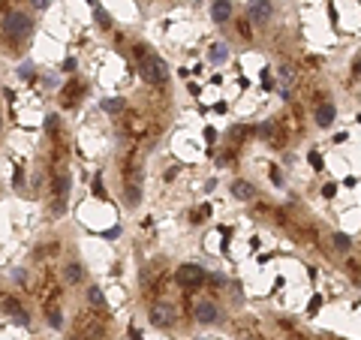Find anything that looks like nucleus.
I'll return each mask as SVG.
<instances>
[{"instance_id":"nucleus-5","label":"nucleus","mask_w":361,"mask_h":340,"mask_svg":"<svg viewBox=\"0 0 361 340\" xmlns=\"http://www.w3.org/2000/svg\"><path fill=\"white\" fill-rule=\"evenodd\" d=\"M271 18H274V3H271V0H253V3H250V21L256 27L271 24Z\"/></svg>"},{"instance_id":"nucleus-36","label":"nucleus","mask_w":361,"mask_h":340,"mask_svg":"<svg viewBox=\"0 0 361 340\" xmlns=\"http://www.w3.org/2000/svg\"><path fill=\"white\" fill-rule=\"evenodd\" d=\"M66 340H79V337H66Z\"/></svg>"},{"instance_id":"nucleus-3","label":"nucleus","mask_w":361,"mask_h":340,"mask_svg":"<svg viewBox=\"0 0 361 340\" xmlns=\"http://www.w3.org/2000/svg\"><path fill=\"white\" fill-rule=\"evenodd\" d=\"M3 27H6V36H12V40H24V36H30V30H33V21H30L27 12H9L6 21H3Z\"/></svg>"},{"instance_id":"nucleus-7","label":"nucleus","mask_w":361,"mask_h":340,"mask_svg":"<svg viewBox=\"0 0 361 340\" xmlns=\"http://www.w3.org/2000/svg\"><path fill=\"white\" fill-rule=\"evenodd\" d=\"M217 319H220V307H217L214 301H199V304H196V322L214 325Z\"/></svg>"},{"instance_id":"nucleus-27","label":"nucleus","mask_w":361,"mask_h":340,"mask_svg":"<svg viewBox=\"0 0 361 340\" xmlns=\"http://www.w3.org/2000/svg\"><path fill=\"white\" fill-rule=\"evenodd\" d=\"M352 75H355V79H361V51H358L355 60H352Z\"/></svg>"},{"instance_id":"nucleus-18","label":"nucleus","mask_w":361,"mask_h":340,"mask_svg":"<svg viewBox=\"0 0 361 340\" xmlns=\"http://www.w3.org/2000/svg\"><path fill=\"white\" fill-rule=\"evenodd\" d=\"M190 217H193V223H202V220H208V217H211V205L205 202V205L193 208V214H190Z\"/></svg>"},{"instance_id":"nucleus-6","label":"nucleus","mask_w":361,"mask_h":340,"mask_svg":"<svg viewBox=\"0 0 361 340\" xmlns=\"http://www.w3.org/2000/svg\"><path fill=\"white\" fill-rule=\"evenodd\" d=\"M295 82H298V69L292 63H280L277 66V91L283 97H289V94H292V88H295Z\"/></svg>"},{"instance_id":"nucleus-4","label":"nucleus","mask_w":361,"mask_h":340,"mask_svg":"<svg viewBox=\"0 0 361 340\" xmlns=\"http://www.w3.org/2000/svg\"><path fill=\"white\" fill-rule=\"evenodd\" d=\"M148 319H151L154 328H172L175 319H178V310L172 304H166V301H157V304H151V310H148Z\"/></svg>"},{"instance_id":"nucleus-14","label":"nucleus","mask_w":361,"mask_h":340,"mask_svg":"<svg viewBox=\"0 0 361 340\" xmlns=\"http://www.w3.org/2000/svg\"><path fill=\"white\" fill-rule=\"evenodd\" d=\"M99 108L105 111V115H118V111L124 108V99H121V97H105V99L99 102Z\"/></svg>"},{"instance_id":"nucleus-21","label":"nucleus","mask_w":361,"mask_h":340,"mask_svg":"<svg viewBox=\"0 0 361 340\" xmlns=\"http://www.w3.org/2000/svg\"><path fill=\"white\" fill-rule=\"evenodd\" d=\"M307 160H310V166H313L316 172H322V157H319V150H310V154H307Z\"/></svg>"},{"instance_id":"nucleus-31","label":"nucleus","mask_w":361,"mask_h":340,"mask_svg":"<svg viewBox=\"0 0 361 340\" xmlns=\"http://www.w3.org/2000/svg\"><path fill=\"white\" fill-rule=\"evenodd\" d=\"M45 127H48V130L54 133V130H57V118H54V115H48V121H45Z\"/></svg>"},{"instance_id":"nucleus-16","label":"nucleus","mask_w":361,"mask_h":340,"mask_svg":"<svg viewBox=\"0 0 361 340\" xmlns=\"http://www.w3.org/2000/svg\"><path fill=\"white\" fill-rule=\"evenodd\" d=\"M88 304L90 307H105V295L99 286H88Z\"/></svg>"},{"instance_id":"nucleus-8","label":"nucleus","mask_w":361,"mask_h":340,"mask_svg":"<svg viewBox=\"0 0 361 340\" xmlns=\"http://www.w3.org/2000/svg\"><path fill=\"white\" fill-rule=\"evenodd\" d=\"M229 193L238 199V202H247V199H253V196H256V187H253L250 181H232V187H229Z\"/></svg>"},{"instance_id":"nucleus-33","label":"nucleus","mask_w":361,"mask_h":340,"mask_svg":"<svg viewBox=\"0 0 361 340\" xmlns=\"http://www.w3.org/2000/svg\"><path fill=\"white\" fill-rule=\"evenodd\" d=\"M30 3H33L36 9H45V6H48V0H30Z\"/></svg>"},{"instance_id":"nucleus-13","label":"nucleus","mask_w":361,"mask_h":340,"mask_svg":"<svg viewBox=\"0 0 361 340\" xmlns=\"http://www.w3.org/2000/svg\"><path fill=\"white\" fill-rule=\"evenodd\" d=\"M331 244H334L337 253H349V250H352V238H349L346 232H334V235H331Z\"/></svg>"},{"instance_id":"nucleus-23","label":"nucleus","mask_w":361,"mask_h":340,"mask_svg":"<svg viewBox=\"0 0 361 340\" xmlns=\"http://www.w3.org/2000/svg\"><path fill=\"white\" fill-rule=\"evenodd\" d=\"M322 196H325V199H334V196H337V184H325V187H322Z\"/></svg>"},{"instance_id":"nucleus-2","label":"nucleus","mask_w":361,"mask_h":340,"mask_svg":"<svg viewBox=\"0 0 361 340\" xmlns=\"http://www.w3.org/2000/svg\"><path fill=\"white\" fill-rule=\"evenodd\" d=\"M205 277H208V271H205L202 265H196V262H187V265H180V268L175 271L178 286H184V289H199V286L205 283Z\"/></svg>"},{"instance_id":"nucleus-25","label":"nucleus","mask_w":361,"mask_h":340,"mask_svg":"<svg viewBox=\"0 0 361 340\" xmlns=\"http://www.w3.org/2000/svg\"><path fill=\"white\" fill-rule=\"evenodd\" d=\"M93 196H96V199H105V196H102V178H99V175L93 178Z\"/></svg>"},{"instance_id":"nucleus-15","label":"nucleus","mask_w":361,"mask_h":340,"mask_svg":"<svg viewBox=\"0 0 361 340\" xmlns=\"http://www.w3.org/2000/svg\"><path fill=\"white\" fill-rule=\"evenodd\" d=\"M208 57H211V63H223V60L229 57V49H226V43H214Z\"/></svg>"},{"instance_id":"nucleus-1","label":"nucleus","mask_w":361,"mask_h":340,"mask_svg":"<svg viewBox=\"0 0 361 340\" xmlns=\"http://www.w3.org/2000/svg\"><path fill=\"white\" fill-rule=\"evenodd\" d=\"M138 72H141V79L148 82V85H166V82H169V66H166V60L157 57V54L138 51Z\"/></svg>"},{"instance_id":"nucleus-10","label":"nucleus","mask_w":361,"mask_h":340,"mask_svg":"<svg viewBox=\"0 0 361 340\" xmlns=\"http://www.w3.org/2000/svg\"><path fill=\"white\" fill-rule=\"evenodd\" d=\"M334 118H337L334 102H322V105L316 108V124H319V127H331V124H334Z\"/></svg>"},{"instance_id":"nucleus-12","label":"nucleus","mask_w":361,"mask_h":340,"mask_svg":"<svg viewBox=\"0 0 361 340\" xmlns=\"http://www.w3.org/2000/svg\"><path fill=\"white\" fill-rule=\"evenodd\" d=\"M63 277H66V283L76 286V283H82V280H85V268L79 265V262H69V265L63 268Z\"/></svg>"},{"instance_id":"nucleus-34","label":"nucleus","mask_w":361,"mask_h":340,"mask_svg":"<svg viewBox=\"0 0 361 340\" xmlns=\"http://www.w3.org/2000/svg\"><path fill=\"white\" fill-rule=\"evenodd\" d=\"M30 72H33V66H30V63H24V66H21V75H24V79H30Z\"/></svg>"},{"instance_id":"nucleus-19","label":"nucleus","mask_w":361,"mask_h":340,"mask_svg":"<svg viewBox=\"0 0 361 340\" xmlns=\"http://www.w3.org/2000/svg\"><path fill=\"white\" fill-rule=\"evenodd\" d=\"M319 307H322V295L316 292V295L310 298V304H307V316H316V313H319Z\"/></svg>"},{"instance_id":"nucleus-32","label":"nucleus","mask_w":361,"mask_h":340,"mask_svg":"<svg viewBox=\"0 0 361 340\" xmlns=\"http://www.w3.org/2000/svg\"><path fill=\"white\" fill-rule=\"evenodd\" d=\"M63 69H66V72H72V69H76V60L66 57V60H63Z\"/></svg>"},{"instance_id":"nucleus-28","label":"nucleus","mask_w":361,"mask_h":340,"mask_svg":"<svg viewBox=\"0 0 361 340\" xmlns=\"http://www.w3.org/2000/svg\"><path fill=\"white\" fill-rule=\"evenodd\" d=\"M262 85H265L268 91L274 88V79H271V72H268V69H262Z\"/></svg>"},{"instance_id":"nucleus-24","label":"nucleus","mask_w":361,"mask_h":340,"mask_svg":"<svg viewBox=\"0 0 361 340\" xmlns=\"http://www.w3.org/2000/svg\"><path fill=\"white\" fill-rule=\"evenodd\" d=\"M259 136H265V139H271V136H274V124H271V121H265V124L259 127Z\"/></svg>"},{"instance_id":"nucleus-26","label":"nucleus","mask_w":361,"mask_h":340,"mask_svg":"<svg viewBox=\"0 0 361 340\" xmlns=\"http://www.w3.org/2000/svg\"><path fill=\"white\" fill-rule=\"evenodd\" d=\"M232 298H235V304H244V295H241V283H232Z\"/></svg>"},{"instance_id":"nucleus-11","label":"nucleus","mask_w":361,"mask_h":340,"mask_svg":"<svg viewBox=\"0 0 361 340\" xmlns=\"http://www.w3.org/2000/svg\"><path fill=\"white\" fill-rule=\"evenodd\" d=\"M124 205H127V208H138V205H141V187H138V184H127V190H124Z\"/></svg>"},{"instance_id":"nucleus-20","label":"nucleus","mask_w":361,"mask_h":340,"mask_svg":"<svg viewBox=\"0 0 361 340\" xmlns=\"http://www.w3.org/2000/svg\"><path fill=\"white\" fill-rule=\"evenodd\" d=\"M93 15H96V21H99V24H105V27L112 24V15H108V12H105L102 6H96V12H93Z\"/></svg>"},{"instance_id":"nucleus-9","label":"nucleus","mask_w":361,"mask_h":340,"mask_svg":"<svg viewBox=\"0 0 361 340\" xmlns=\"http://www.w3.org/2000/svg\"><path fill=\"white\" fill-rule=\"evenodd\" d=\"M211 18L217 24H226L232 18V3H229V0H214V3H211Z\"/></svg>"},{"instance_id":"nucleus-35","label":"nucleus","mask_w":361,"mask_h":340,"mask_svg":"<svg viewBox=\"0 0 361 340\" xmlns=\"http://www.w3.org/2000/svg\"><path fill=\"white\" fill-rule=\"evenodd\" d=\"M130 340H141V334H138L135 328H130Z\"/></svg>"},{"instance_id":"nucleus-22","label":"nucleus","mask_w":361,"mask_h":340,"mask_svg":"<svg viewBox=\"0 0 361 340\" xmlns=\"http://www.w3.org/2000/svg\"><path fill=\"white\" fill-rule=\"evenodd\" d=\"M9 316H12V319H15V322H18V325H27V322H30V316H27V313H24V310H21V307H18V310H12V313H9Z\"/></svg>"},{"instance_id":"nucleus-29","label":"nucleus","mask_w":361,"mask_h":340,"mask_svg":"<svg viewBox=\"0 0 361 340\" xmlns=\"http://www.w3.org/2000/svg\"><path fill=\"white\" fill-rule=\"evenodd\" d=\"M217 139V130L214 127H205V142H214Z\"/></svg>"},{"instance_id":"nucleus-30","label":"nucleus","mask_w":361,"mask_h":340,"mask_svg":"<svg viewBox=\"0 0 361 340\" xmlns=\"http://www.w3.org/2000/svg\"><path fill=\"white\" fill-rule=\"evenodd\" d=\"M271 181H274V184H277V187H280V184H283V175H280V169H271Z\"/></svg>"},{"instance_id":"nucleus-17","label":"nucleus","mask_w":361,"mask_h":340,"mask_svg":"<svg viewBox=\"0 0 361 340\" xmlns=\"http://www.w3.org/2000/svg\"><path fill=\"white\" fill-rule=\"evenodd\" d=\"M45 319H48V325H51V328H60V325H63V310H60V307H48Z\"/></svg>"}]
</instances>
